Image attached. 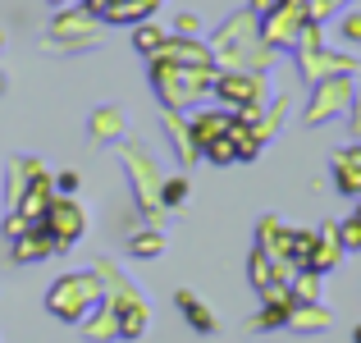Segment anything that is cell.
I'll return each mask as SVG.
<instances>
[{
	"mask_svg": "<svg viewBox=\"0 0 361 343\" xmlns=\"http://www.w3.org/2000/svg\"><path fill=\"white\" fill-rule=\"evenodd\" d=\"M101 302V284L92 275H64V279L51 284V298L46 307L55 311L60 320H87V311Z\"/></svg>",
	"mask_w": 361,
	"mask_h": 343,
	"instance_id": "cell-1",
	"label": "cell"
},
{
	"mask_svg": "<svg viewBox=\"0 0 361 343\" xmlns=\"http://www.w3.org/2000/svg\"><path fill=\"white\" fill-rule=\"evenodd\" d=\"M215 92H220V101H229L243 119H256L265 83H261V73H224V78L215 83Z\"/></svg>",
	"mask_w": 361,
	"mask_h": 343,
	"instance_id": "cell-2",
	"label": "cell"
},
{
	"mask_svg": "<svg viewBox=\"0 0 361 343\" xmlns=\"http://www.w3.org/2000/svg\"><path fill=\"white\" fill-rule=\"evenodd\" d=\"M353 101H357V88H353V78H325L320 83V92L311 97V110H307V124H325V119H334V114H343V110H353Z\"/></svg>",
	"mask_w": 361,
	"mask_h": 343,
	"instance_id": "cell-3",
	"label": "cell"
},
{
	"mask_svg": "<svg viewBox=\"0 0 361 343\" xmlns=\"http://www.w3.org/2000/svg\"><path fill=\"white\" fill-rule=\"evenodd\" d=\"M42 229L55 238V247L78 243V238H82V206L73 202V197H60V202H51V206H46Z\"/></svg>",
	"mask_w": 361,
	"mask_h": 343,
	"instance_id": "cell-4",
	"label": "cell"
},
{
	"mask_svg": "<svg viewBox=\"0 0 361 343\" xmlns=\"http://www.w3.org/2000/svg\"><path fill=\"white\" fill-rule=\"evenodd\" d=\"M329 169H334V183H338V193H348V197H361V147H343V151H334Z\"/></svg>",
	"mask_w": 361,
	"mask_h": 343,
	"instance_id": "cell-5",
	"label": "cell"
},
{
	"mask_svg": "<svg viewBox=\"0 0 361 343\" xmlns=\"http://www.w3.org/2000/svg\"><path fill=\"white\" fill-rule=\"evenodd\" d=\"M229 124H233V114H224V110H206V114H197L192 119V128H188V138H192V147H211L215 138H224L229 133Z\"/></svg>",
	"mask_w": 361,
	"mask_h": 343,
	"instance_id": "cell-6",
	"label": "cell"
},
{
	"mask_svg": "<svg viewBox=\"0 0 361 343\" xmlns=\"http://www.w3.org/2000/svg\"><path fill=\"white\" fill-rule=\"evenodd\" d=\"M51 252H55V238L42 224H32L23 238H14V261H46Z\"/></svg>",
	"mask_w": 361,
	"mask_h": 343,
	"instance_id": "cell-7",
	"label": "cell"
},
{
	"mask_svg": "<svg viewBox=\"0 0 361 343\" xmlns=\"http://www.w3.org/2000/svg\"><path fill=\"white\" fill-rule=\"evenodd\" d=\"M174 302H178V311L188 316V325H192L197 335H215V316H211V311H206L188 289H183V293H174Z\"/></svg>",
	"mask_w": 361,
	"mask_h": 343,
	"instance_id": "cell-8",
	"label": "cell"
},
{
	"mask_svg": "<svg viewBox=\"0 0 361 343\" xmlns=\"http://www.w3.org/2000/svg\"><path fill=\"white\" fill-rule=\"evenodd\" d=\"M325 325H329V311L320 307V302H298V307H293L288 330H307V335H320Z\"/></svg>",
	"mask_w": 361,
	"mask_h": 343,
	"instance_id": "cell-9",
	"label": "cell"
},
{
	"mask_svg": "<svg viewBox=\"0 0 361 343\" xmlns=\"http://www.w3.org/2000/svg\"><path fill=\"white\" fill-rule=\"evenodd\" d=\"M293 302H320V275L316 270H298V279L288 284Z\"/></svg>",
	"mask_w": 361,
	"mask_h": 343,
	"instance_id": "cell-10",
	"label": "cell"
},
{
	"mask_svg": "<svg viewBox=\"0 0 361 343\" xmlns=\"http://www.w3.org/2000/svg\"><path fill=\"white\" fill-rule=\"evenodd\" d=\"M334 234H338V247H343V252H361V220H357V215H353V220H343Z\"/></svg>",
	"mask_w": 361,
	"mask_h": 343,
	"instance_id": "cell-11",
	"label": "cell"
},
{
	"mask_svg": "<svg viewBox=\"0 0 361 343\" xmlns=\"http://www.w3.org/2000/svg\"><path fill=\"white\" fill-rule=\"evenodd\" d=\"M160 247H165V238H160V234H137L128 243V252L133 256H160Z\"/></svg>",
	"mask_w": 361,
	"mask_h": 343,
	"instance_id": "cell-12",
	"label": "cell"
},
{
	"mask_svg": "<svg viewBox=\"0 0 361 343\" xmlns=\"http://www.w3.org/2000/svg\"><path fill=\"white\" fill-rule=\"evenodd\" d=\"M142 325H147V311H142V307H128V311H123V320H119V335L123 339H137Z\"/></svg>",
	"mask_w": 361,
	"mask_h": 343,
	"instance_id": "cell-13",
	"label": "cell"
},
{
	"mask_svg": "<svg viewBox=\"0 0 361 343\" xmlns=\"http://www.w3.org/2000/svg\"><path fill=\"white\" fill-rule=\"evenodd\" d=\"M160 46H165V32H160V28H137V51H151V55H156Z\"/></svg>",
	"mask_w": 361,
	"mask_h": 343,
	"instance_id": "cell-14",
	"label": "cell"
},
{
	"mask_svg": "<svg viewBox=\"0 0 361 343\" xmlns=\"http://www.w3.org/2000/svg\"><path fill=\"white\" fill-rule=\"evenodd\" d=\"M160 197H165V206H183V197H188V179H169V183L160 188Z\"/></svg>",
	"mask_w": 361,
	"mask_h": 343,
	"instance_id": "cell-15",
	"label": "cell"
},
{
	"mask_svg": "<svg viewBox=\"0 0 361 343\" xmlns=\"http://www.w3.org/2000/svg\"><path fill=\"white\" fill-rule=\"evenodd\" d=\"M338 32H343V42H361V9H353V14H343V23H338Z\"/></svg>",
	"mask_w": 361,
	"mask_h": 343,
	"instance_id": "cell-16",
	"label": "cell"
},
{
	"mask_svg": "<svg viewBox=\"0 0 361 343\" xmlns=\"http://www.w3.org/2000/svg\"><path fill=\"white\" fill-rule=\"evenodd\" d=\"M55 188H60L64 197H69V193H78V174H73V169H64V174L55 179Z\"/></svg>",
	"mask_w": 361,
	"mask_h": 343,
	"instance_id": "cell-17",
	"label": "cell"
},
{
	"mask_svg": "<svg viewBox=\"0 0 361 343\" xmlns=\"http://www.w3.org/2000/svg\"><path fill=\"white\" fill-rule=\"evenodd\" d=\"M178 32H197V18L192 14H178Z\"/></svg>",
	"mask_w": 361,
	"mask_h": 343,
	"instance_id": "cell-18",
	"label": "cell"
},
{
	"mask_svg": "<svg viewBox=\"0 0 361 343\" xmlns=\"http://www.w3.org/2000/svg\"><path fill=\"white\" fill-rule=\"evenodd\" d=\"M274 5H279V0H252V9H256V14H270Z\"/></svg>",
	"mask_w": 361,
	"mask_h": 343,
	"instance_id": "cell-19",
	"label": "cell"
},
{
	"mask_svg": "<svg viewBox=\"0 0 361 343\" xmlns=\"http://www.w3.org/2000/svg\"><path fill=\"white\" fill-rule=\"evenodd\" d=\"M353 343H361V325H357V330H353Z\"/></svg>",
	"mask_w": 361,
	"mask_h": 343,
	"instance_id": "cell-20",
	"label": "cell"
},
{
	"mask_svg": "<svg viewBox=\"0 0 361 343\" xmlns=\"http://www.w3.org/2000/svg\"><path fill=\"white\" fill-rule=\"evenodd\" d=\"M0 92H5V73H0Z\"/></svg>",
	"mask_w": 361,
	"mask_h": 343,
	"instance_id": "cell-21",
	"label": "cell"
},
{
	"mask_svg": "<svg viewBox=\"0 0 361 343\" xmlns=\"http://www.w3.org/2000/svg\"><path fill=\"white\" fill-rule=\"evenodd\" d=\"M51 5H55V9H60V5H64V0H51Z\"/></svg>",
	"mask_w": 361,
	"mask_h": 343,
	"instance_id": "cell-22",
	"label": "cell"
},
{
	"mask_svg": "<svg viewBox=\"0 0 361 343\" xmlns=\"http://www.w3.org/2000/svg\"><path fill=\"white\" fill-rule=\"evenodd\" d=\"M357 133H361V114H357Z\"/></svg>",
	"mask_w": 361,
	"mask_h": 343,
	"instance_id": "cell-23",
	"label": "cell"
},
{
	"mask_svg": "<svg viewBox=\"0 0 361 343\" xmlns=\"http://www.w3.org/2000/svg\"><path fill=\"white\" fill-rule=\"evenodd\" d=\"M353 215H357V220H361V206H357V211H353Z\"/></svg>",
	"mask_w": 361,
	"mask_h": 343,
	"instance_id": "cell-24",
	"label": "cell"
},
{
	"mask_svg": "<svg viewBox=\"0 0 361 343\" xmlns=\"http://www.w3.org/2000/svg\"><path fill=\"white\" fill-rule=\"evenodd\" d=\"M0 46H5V32H0Z\"/></svg>",
	"mask_w": 361,
	"mask_h": 343,
	"instance_id": "cell-25",
	"label": "cell"
}]
</instances>
